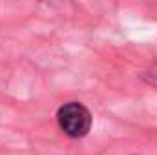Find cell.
I'll return each mask as SVG.
<instances>
[{
	"instance_id": "1",
	"label": "cell",
	"mask_w": 157,
	"mask_h": 155,
	"mask_svg": "<svg viewBox=\"0 0 157 155\" xmlns=\"http://www.w3.org/2000/svg\"><path fill=\"white\" fill-rule=\"evenodd\" d=\"M59 128L71 139H80L91 130V113L80 102H66L57 112Z\"/></svg>"
},
{
	"instance_id": "2",
	"label": "cell",
	"mask_w": 157,
	"mask_h": 155,
	"mask_svg": "<svg viewBox=\"0 0 157 155\" xmlns=\"http://www.w3.org/2000/svg\"><path fill=\"white\" fill-rule=\"evenodd\" d=\"M143 80H144L146 84H150V86L157 88V62L155 64H152V66L143 73Z\"/></svg>"
}]
</instances>
